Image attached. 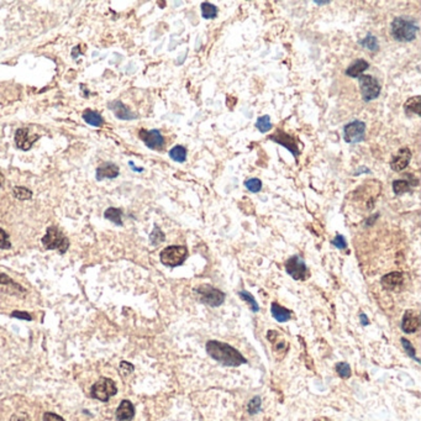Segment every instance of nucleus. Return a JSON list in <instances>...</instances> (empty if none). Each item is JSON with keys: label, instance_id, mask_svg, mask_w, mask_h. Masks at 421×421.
Returning <instances> with one entry per match:
<instances>
[{"label": "nucleus", "instance_id": "nucleus-1", "mask_svg": "<svg viewBox=\"0 0 421 421\" xmlns=\"http://www.w3.org/2000/svg\"><path fill=\"white\" fill-rule=\"evenodd\" d=\"M205 349L211 358L225 367H240L241 364L247 363V359L241 354V352L229 343L210 340L206 342Z\"/></svg>", "mask_w": 421, "mask_h": 421}, {"label": "nucleus", "instance_id": "nucleus-2", "mask_svg": "<svg viewBox=\"0 0 421 421\" xmlns=\"http://www.w3.org/2000/svg\"><path fill=\"white\" fill-rule=\"evenodd\" d=\"M419 26L414 20L405 17H398L390 25V34L398 42H411L416 37Z\"/></svg>", "mask_w": 421, "mask_h": 421}, {"label": "nucleus", "instance_id": "nucleus-3", "mask_svg": "<svg viewBox=\"0 0 421 421\" xmlns=\"http://www.w3.org/2000/svg\"><path fill=\"white\" fill-rule=\"evenodd\" d=\"M46 250H58L60 253H66L70 248V240L60 231L56 226H50L46 235L41 240Z\"/></svg>", "mask_w": 421, "mask_h": 421}, {"label": "nucleus", "instance_id": "nucleus-4", "mask_svg": "<svg viewBox=\"0 0 421 421\" xmlns=\"http://www.w3.org/2000/svg\"><path fill=\"white\" fill-rule=\"evenodd\" d=\"M194 294L198 298V300L211 306V308H218V306L222 305L225 301V293L221 292L218 288H214L209 284L197 287L194 289Z\"/></svg>", "mask_w": 421, "mask_h": 421}, {"label": "nucleus", "instance_id": "nucleus-5", "mask_svg": "<svg viewBox=\"0 0 421 421\" xmlns=\"http://www.w3.org/2000/svg\"><path fill=\"white\" fill-rule=\"evenodd\" d=\"M116 394H118V386H116L115 382L107 377L100 378L91 388L92 398L103 401V403H108L111 396L116 395Z\"/></svg>", "mask_w": 421, "mask_h": 421}, {"label": "nucleus", "instance_id": "nucleus-6", "mask_svg": "<svg viewBox=\"0 0 421 421\" xmlns=\"http://www.w3.org/2000/svg\"><path fill=\"white\" fill-rule=\"evenodd\" d=\"M188 257V250L185 246H168L161 252L160 258L162 264L169 268L182 266Z\"/></svg>", "mask_w": 421, "mask_h": 421}, {"label": "nucleus", "instance_id": "nucleus-7", "mask_svg": "<svg viewBox=\"0 0 421 421\" xmlns=\"http://www.w3.org/2000/svg\"><path fill=\"white\" fill-rule=\"evenodd\" d=\"M359 82V89H361L362 99L364 102H372V100L377 99L380 94V87L379 82L377 78L372 76H361L358 78Z\"/></svg>", "mask_w": 421, "mask_h": 421}, {"label": "nucleus", "instance_id": "nucleus-8", "mask_svg": "<svg viewBox=\"0 0 421 421\" xmlns=\"http://www.w3.org/2000/svg\"><path fill=\"white\" fill-rule=\"evenodd\" d=\"M366 124L363 121L354 120L343 126V140L347 144H358L364 140Z\"/></svg>", "mask_w": 421, "mask_h": 421}, {"label": "nucleus", "instance_id": "nucleus-9", "mask_svg": "<svg viewBox=\"0 0 421 421\" xmlns=\"http://www.w3.org/2000/svg\"><path fill=\"white\" fill-rule=\"evenodd\" d=\"M285 271L295 280H304L308 277V267L301 257L293 256L285 262Z\"/></svg>", "mask_w": 421, "mask_h": 421}, {"label": "nucleus", "instance_id": "nucleus-10", "mask_svg": "<svg viewBox=\"0 0 421 421\" xmlns=\"http://www.w3.org/2000/svg\"><path fill=\"white\" fill-rule=\"evenodd\" d=\"M139 136L151 150H162L165 147V137L158 130H140Z\"/></svg>", "mask_w": 421, "mask_h": 421}, {"label": "nucleus", "instance_id": "nucleus-11", "mask_svg": "<svg viewBox=\"0 0 421 421\" xmlns=\"http://www.w3.org/2000/svg\"><path fill=\"white\" fill-rule=\"evenodd\" d=\"M269 140L275 142V144L280 145V146L287 148V150L289 151V152H292L295 157H298L299 153H300V151H299L298 145H296V141L294 140V137L292 136V135L282 131V130H277L274 135L269 136Z\"/></svg>", "mask_w": 421, "mask_h": 421}, {"label": "nucleus", "instance_id": "nucleus-12", "mask_svg": "<svg viewBox=\"0 0 421 421\" xmlns=\"http://www.w3.org/2000/svg\"><path fill=\"white\" fill-rule=\"evenodd\" d=\"M40 139V135H30L29 132V129L23 128L19 129L15 132V144H17L18 148L23 151H29L33 145L35 144L37 140Z\"/></svg>", "mask_w": 421, "mask_h": 421}, {"label": "nucleus", "instance_id": "nucleus-13", "mask_svg": "<svg viewBox=\"0 0 421 421\" xmlns=\"http://www.w3.org/2000/svg\"><path fill=\"white\" fill-rule=\"evenodd\" d=\"M411 160V151L409 148H401L390 161V168L395 172L404 171Z\"/></svg>", "mask_w": 421, "mask_h": 421}, {"label": "nucleus", "instance_id": "nucleus-14", "mask_svg": "<svg viewBox=\"0 0 421 421\" xmlns=\"http://www.w3.org/2000/svg\"><path fill=\"white\" fill-rule=\"evenodd\" d=\"M135 416V406L130 400H123L118 406L115 417L118 421H131Z\"/></svg>", "mask_w": 421, "mask_h": 421}, {"label": "nucleus", "instance_id": "nucleus-15", "mask_svg": "<svg viewBox=\"0 0 421 421\" xmlns=\"http://www.w3.org/2000/svg\"><path fill=\"white\" fill-rule=\"evenodd\" d=\"M109 108L115 114V116L118 119H121V120H134V119L137 118V115H135L131 110L126 107L125 104L120 102V100H115V102L110 103Z\"/></svg>", "mask_w": 421, "mask_h": 421}, {"label": "nucleus", "instance_id": "nucleus-16", "mask_svg": "<svg viewBox=\"0 0 421 421\" xmlns=\"http://www.w3.org/2000/svg\"><path fill=\"white\" fill-rule=\"evenodd\" d=\"M119 176V167L114 163L105 162L100 165L97 169V181H103V179H114Z\"/></svg>", "mask_w": 421, "mask_h": 421}, {"label": "nucleus", "instance_id": "nucleus-17", "mask_svg": "<svg viewBox=\"0 0 421 421\" xmlns=\"http://www.w3.org/2000/svg\"><path fill=\"white\" fill-rule=\"evenodd\" d=\"M380 283H382L383 288L386 290L395 289V288L400 287L401 283H403V273H400V272H391V273L383 275Z\"/></svg>", "mask_w": 421, "mask_h": 421}, {"label": "nucleus", "instance_id": "nucleus-18", "mask_svg": "<svg viewBox=\"0 0 421 421\" xmlns=\"http://www.w3.org/2000/svg\"><path fill=\"white\" fill-rule=\"evenodd\" d=\"M420 327V320L419 316L411 314L410 311H406L404 314L403 320H401V329L405 333H412L416 332Z\"/></svg>", "mask_w": 421, "mask_h": 421}, {"label": "nucleus", "instance_id": "nucleus-19", "mask_svg": "<svg viewBox=\"0 0 421 421\" xmlns=\"http://www.w3.org/2000/svg\"><path fill=\"white\" fill-rule=\"evenodd\" d=\"M369 68V63L364 60H357L352 63L351 66L346 70V76L351 77V78H359L361 74Z\"/></svg>", "mask_w": 421, "mask_h": 421}, {"label": "nucleus", "instance_id": "nucleus-20", "mask_svg": "<svg viewBox=\"0 0 421 421\" xmlns=\"http://www.w3.org/2000/svg\"><path fill=\"white\" fill-rule=\"evenodd\" d=\"M271 312L278 322H287L292 319V311L288 310L284 306L279 305L278 303H272Z\"/></svg>", "mask_w": 421, "mask_h": 421}, {"label": "nucleus", "instance_id": "nucleus-21", "mask_svg": "<svg viewBox=\"0 0 421 421\" xmlns=\"http://www.w3.org/2000/svg\"><path fill=\"white\" fill-rule=\"evenodd\" d=\"M83 119L87 124H89V125H92V126H95V128L103 126V124H104V119L102 118V115L98 114L97 111L91 110V109L84 111Z\"/></svg>", "mask_w": 421, "mask_h": 421}, {"label": "nucleus", "instance_id": "nucleus-22", "mask_svg": "<svg viewBox=\"0 0 421 421\" xmlns=\"http://www.w3.org/2000/svg\"><path fill=\"white\" fill-rule=\"evenodd\" d=\"M420 105H421V97L416 95L414 98H410L404 105V110L406 114H415V115H420Z\"/></svg>", "mask_w": 421, "mask_h": 421}, {"label": "nucleus", "instance_id": "nucleus-23", "mask_svg": "<svg viewBox=\"0 0 421 421\" xmlns=\"http://www.w3.org/2000/svg\"><path fill=\"white\" fill-rule=\"evenodd\" d=\"M104 218L110 220L111 222H114L115 225H119V226L123 225V211L118 208L107 209L104 213Z\"/></svg>", "mask_w": 421, "mask_h": 421}, {"label": "nucleus", "instance_id": "nucleus-24", "mask_svg": "<svg viewBox=\"0 0 421 421\" xmlns=\"http://www.w3.org/2000/svg\"><path fill=\"white\" fill-rule=\"evenodd\" d=\"M169 157H171L174 162H185V160H187V148L184 146H181V145L174 146L169 151Z\"/></svg>", "mask_w": 421, "mask_h": 421}, {"label": "nucleus", "instance_id": "nucleus-25", "mask_svg": "<svg viewBox=\"0 0 421 421\" xmlns=\"http://www.w3.org/2000/svg\"><path fill=\"white\" fill-rule=\"evenodd\" d=\"M358 44L361 45V46L366 47V49H368L369 51H372V52H377L378 50H379L377 37L373 36L372 34H368V35L364 37L363 40H359Z\"/></svg>", "mask_w": 421, "mask_h": 421}, {"label": "nucleus", "instance_id": "nucleus-26", "mask_svg": "<svg viewBox=\"0 0 421 421\" xmlns=\"http://www.w3.org/2000/svg\"><path fill=\"white\" fill-rule=\"evenodd\" d=\"M256 128L259 132H262V134H266V132L271 131L273 126H272L271 118H269V115H263V116H261V118L257 119Z\"/></svg>", "mask_w": 421, "mask_h": 421}, {"label": "nucleus", "instance_id": "nucleus-27", "mask_svg": "<svg viewBox=\"0 0 421 421\" xmlns=\"http://www.w3.org/2000/svg\"><path fill=\"white\" fill-rule=\"evenodd\" d=\"M238 296H240V298L242 299V300H245L246 303H247L248 305H250L251 310L255 311V312L259 311V305H258V303H257V301H256V299L253 298L252 294L248 293V292H246V290H241V292H238Z\"/></svg>", "mask_w": 421, "mask_h": 421}, {"label": "nucleus", "instance_id": "nucleus-28", "mask_svg": "<svg viewBox=\"0 0 421 421\" xmlns=\"http://www.w3.org/2000/svg\"><path fill=\"white\" fill-rule=\"evenodd\" d=\"M202 15L204 19H214L218 15V8L211 3H203L202 4Z\"/></svg>", "mask_w": 421, "mask_h": 421}, {"label": "nucleus", "instance_id": "nucleus-29", "mask_svg": "<svg viewBox=\"0 0 421 421\" xmlns=\"http://www.w3.org/2000/svg\"><path fill=\"white\" fill-rule=\"evenodd\" d=\"M410 183L407 181H404V179H396V181L393 182V192L395 193L396 195H401L404 193L410 192Z\"/></svg>", "mask_w": 421, "mask_h": 421}, {"label": "nucleus", "instance_id": "nucleus-30", "mask_svg": "<svg viewBox=\"0 0 421 421\" xmlns=\"http://www.w3.org/2000/svg\"><path fill=\"white\" fill-rule=\"evenodd\" d=\"M165 238H166V236H165V234H163L162 230H161L160 227L157 226V225H155L152 232L150 234L151 245H153V246L160 245V243H162L163 241H165Z\"/></svg>", "mask_w": 421, "mask_h": 421}, {"label": "nucleus", "instance_id": "nucleus-31", "mask_svg": "<svg viewBox=\"0 0 421 421\" xmlns=\"http://www.w3.org/2000/svg\"><path fill=\"white\" fill-rule=\"evenodd\" d=\"M13 194L19 200H29L33 198V192L25 187H14Z\"/></svg>", "mask_w": 421, "mask_h": 421}, {"label": "nucleus", "instance_id": "nucleus-32", "mask_svg": "<svg viewBox=\"0 0 421 421\" xmlns=\"http://www.w3.org/2000/svg\"><path fill=\"white\" fill-rule=\"evenodd\" d=\"M262 410V400L258 395L253 396L250 401H248L247 405V411L250 415H256L258 414Z\"/></svg>", "mask_w": 421, "mask_h": 421}, {"label": "nucleus", "instance_id": "nucleus-33", "mask_svg": "<svg viewBox=\"0 0 421 421\" xmlns=\"http://www.w3.org/2000/svg\"><path fill=\"white\" fill-rule=\"evenodd\" d=\"M0 284L2 285H10V287L14 288L15 290H17L18 293H25L26 290L24 289L21 285H19L18 283H15L14 280L12 279V278L9 277V275H7L5 273H0Z\"/></svg>", "mask_w": 421, "mask_h": 421}, {"label": "nucleus", "instance_id": "nucleus-34", "mask_svg": "<svg viewBox=\"0 0 421 421\" xmlns=\"http://www.w3.org/2000/svg\"><path fill=\"white\" fill-rule=\"evenodd\" d=\"M336 372L341 378H349L351 377V367L346 362H340L336 364Z\"/></svg>", "mask_w": 421, "mask_h": 421}, {"label": "nucleus", "instance_id": "nucleus-35", "mask_svg": "<svg viewBox=\"0 0 421 421\" xmlns=\"http://www.w3.org/2000/svg\"><path fill=\"white\" fill-rule=\"evenodd\" d=\"M245 187L251 193H258L262 189V182L258 178H250L245 182Z\"/></svg>", "mask_w": 421, "mask_h": 421}, {"label": "nucleus", "instance_id": "nucleus-36", "mask_svg": "<svg viewBox=\"0 0 421 421\" xmlns=\"http://www.w3.org/2000/svg\"><path fill=\"white\" fill-rule=\"evenodd\" d=\"M400 342H401V345H403L404 351L407 353V356L411 357V358L415 359L416 362H420V359L417 358L416 354H415V348H414V346L411 345V342H410V341H407L406 338H404V337L401 338Z\"/></svg>", "mask_w": 421, "mask_h": 421}, {"label": "nucleus", "instance_id": "nucleus-37", "mask_svg": "<svg viewBox=\"0 0 421 421\" xmlns=\"http://www.w3.org/2000/svg\"><path fill=\"white\" fill-rule=\"evenodd\" d=\"M12 248V242L9 241V235L7 231L0 229V250H9Z\"/></svg>", "mask_w": 421, "mask_h": 421}, {"label": "nucleus", "instance_id": "nucleus-38", "mask_svg": "<svg viewBox=\"0 0 421 421\" xmlns=\"http://www.w3.org/2000/svg\"><path fill=\"white\" fill-rule=\"evenodd\" d=\"M331 243H332L335 247H337L338 250H345V248L347 247V242H346L345 237H343L342 235H340V234L336 235L335 238L331 241Z\"/></svg>", "mask_w": 421, "mask_h": 421}, {"label": "nucleus", "instance_id": "nucleus-39", "mask_svg": "<svg viewBox=\"0 0 421 421\" xmlns=\"http://www.w3.org/2000/svg\"><path fill=\"white\" fill-rule=\"evenodd\" d=\"M134 369H135L134 364L129 363V362H126V361H123L120 363V368H119V372H120L121 374L124 375V377H126V375H129L130 373L134 372Z\"/></svg>", "mask_w": 421, "mask_h": 421}, {"label": "nucleus", "instance_id": "nucleus-40", "mask_svg": "<svg viewBox=\"0 0 421 421\" xmlns=\"http://www.w3.org/2000/svg\"><path fill=\"white\" fill-rule=\"evenodd\" d=\"M12 317H14V319H19V320H26V321H31V320H33V316H31L29 312L19 311V310L13 311Z\"/></svg>", "mask_w": 421, "mask_h": 421}, {"label": "nucleus", "instance_id": "nucleus-41", "mask_svg": "<svg viewBox=\"0 0 421 421\" xmlns=\"http://www.w3.org/2000/svg\"><path fill=\"white\" fill-rule=\"evenodd\" d=\"M42 419H44V421H66L62 416H60V415L55 414V412H50V411L45 412Z\"/></svg>", "mask_w": 421, "mask_h": 421}, {"label": "nucleus", "instance_id": "nucleus-42", "mask_svg": "<svg viewBox=\"0 0 421 421\" xmlns=\"http://www.w3.org/2000/svg\"><path fill=\"white\" fill-rule=\"evenodd\" d=\"M359 317H361V324L363 325V326H368V325H369V320H368L366 314H361V316Z\"/></svg>", "mask_w": 421, "mask_h": 421}, {"label": "nucleus", "instance_id": "nucleus-43", "mask_svg": "<svg viewBox=\"0 0 421 421\" xmlns=\"http://www.w3.org/2000/svg\"><path fill=\"white\" fill-rule=\"evenodd\" d=\"M129 165H130V167H131L132 169H134L135 172H142V171H144V168H137V167H135L134 163H132V162H130Z\"/></svg>", "mask_w": 421, "mask_h": 421}, {"label": "nucleus", "instance_id": "nucleus-44", "mask_svg": "<svg viewBox=\"0 0 421 421\" xmlns=\"http://www.w3.org/2000/svg\"><path fill=\"white\" fill-rule=\"evenodd\" d=\"M359 172H367V173H369V172H370V171H369V169H368V168H366V167H363V168H359V169H358V171H357V172H356V174H354V176H357V174H358V173H359Z\"/></svg>", "mask_w": 421, "mask_h": 421}, {"label": "nucleus", "instance_id": "nucleus-45", "mask_svg": "<svg viewBox=\"0 0 421 421\" xmlns=\"http://www.w3.org/2000/svg\"><path fill=\"white\" fill-rule=\"evenodd\" d=\"M330 2H315V4H317V5H325V4H329Z\"/></svg>", "mask_w": 421, "mask_h": 421}]
</instances>
